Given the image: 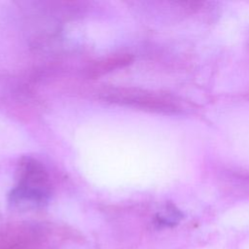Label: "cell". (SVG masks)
<instances>
[{
    "instance_id": "1",
    "label": "cell",
    "mask_w": 249,
    "mask_h": 249,
    "mask_svg": "<svg viewBox=\"0 0 249 249\" xmlns=\"http://www.w3.org/2000/svg\"><path fill=\"white\" fill-rule=\"evenodd\" d=\"M50 195V178L44 165L33 158H22L18 181L10 194V201L20 207H36L46 203Z\"/></svg>"
},
{
    "instance_id": "2",
    "label": "cell",
    "mask_w": 249,
    "mask_h": 249,
    "mask_svg": "<svg viewBox=\"0 0 249 249\" xmlns=\"http://www.w3.org/2000/svg\"><path fill=\"white\" fill-rule=\"evenodd\" d=\"M132 61V56L128 53H118L104 57L93 62L87 69V75L90 78H96L109 73L113 70L123 68Z\"/></svg>"
}]
</instances>
